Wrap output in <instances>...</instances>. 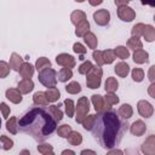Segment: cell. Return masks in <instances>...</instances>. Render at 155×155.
Masks as SVG:
<instances>
[{"mask_svg": "<svg viewBox=\"0 0 155 155\" xmlns=\"http://www.w3.org/2000/svg\"><path fill=\"white\" fill-rule=\"evenodd\" d=\"M61 155H76V153L74 150H71V149H64L61 153Z\"/></svg>", "mask_w": 155, "mask_h": 155, "instance_id": "obj_55", "label": "cell"}, {"mask_svg": "<svg viewBox=\"0 0 155 155\" xmlns=\"http://www.w3.org/2000/svg\"><path fill=\"white\" fill-rule=\"evenodd\" d=\"M86 19H87V15L82 10H74L70 13V22L74 25H78L79 23H81V22H84Z\"/></svg>", "mask_w": 155, "mask_h": 155, "instance_id": "obj_20", "label": "cell"}, {"mask_svg": "<svg viewBox=\"0 0 155 155\" xmlns=\"http://www.w3.org/2000/svg\"><path fill=\"white\" fill-rule=\"evenodd\" d=\"M73 78V70L68 68H61L57 73V81L59 82H68Z\"/></svg>", "mask_w": 155, "mask_h": 155, "instance_id": "obj_25", "label": "cell"}, {"mask_svg": "<svg viewBox=\"0 0 155 155\" xmlns=\"http://www.w3.org/2000/svg\"><path fill=\"white\" fill-rule=\"evenodd\" d=\"M42 155H56V154H54V151L52 150V151H48V153H45V154H42Z\"/></svg>", "mask_w": 155, "mask_h": 155, "instance_id": "obj_58", "label": "cell"}, {"mask_svg": "<svg viewBox=\"0 0 155 155\" xmlns=\"http://www.w3.org/2000/svg\"><path fill=\"white\" fill-rule=\"evenodd\" d=\"M93 21L99 27H107L110 23V12L107 8H99L92 15Z\"/></svg>", "mask_w": 155, "mask_h": 155, "instance_id": "obj_6", "label": "cell"}, {"mask_svg": "<svg viewBox=\"0 0 155 155\" xmlns=\"http://www.w3.org/2000/svg\"><path fill=\"white\" fill-rule=\"evenodd\" d=\"M105 155H125V154H124V150L119 148H113V149H109Z\"/></svg>", "mask_w": 155, "mask_h": 155, "instance_id": "obj_50", "label": "cell"}, {"mask_svg": "<svg viewBox=\"0 0 155 155\" xmlns=\"http://www.w3.org/2000/svg\"><path fill=\"white\" fill-rule=\"evenodd\" d=\"M94 64L91 62V61H84L79 67H78V73L80 74V75H86L91 69H92V67H93Z\"/></svg>", "mask_w": 155, "mask_h": 155, "instance_id": "obj_41", "label": "cell"}, {"mask_svg": "<svg viewBox=\"0 0 155 155\" xmlns=\"http://www.w3.org/2000/svg\"><path fill=\"white\" fill-rule=\"evenodd\" d=\"M114 4L116 5V7H121V6H128L130 1L128 0H115Z\"/></svg>", "mask_w": 155, "mask_h": 155, "instance_id": "obj_52", "label": "cell"}, {"mask_svg": "<svg viewBox=\"0 0 155 155\" xmlns=\"http://www.w3.org/2000/svg\"><path fill=\"white\" fill-rule=\"evenodd\" d=\"M119 88V81L114 76H109L107 78L105 82H104V90L107 93H115Z\"/></svg>", "mask_w": 155, "mask_h": 155, "instance_id": "obj_21", "label": "cell"}, {"mask_svg": "<svg viewBox=\"0 0 155 155\" xmlns=\"http://www.w3.org/2000/svg\"><path fill=\"white\" fill-rule=\"evenodd\" d=\"M11 69H10V65L7 62L5 61H0V79H5L8 76Z\"/></svg>", "mask_w": 155, "mask_h": 155, "instance_id": "obj_44", "label": "cell"}, {"mask_svg": "<svg viewBox=\"0 0 155 155\" xmlns=\"http://www.w3.org/2000/svg\"><path fill=\"white\" fill-rule=\"evenodd\" d=\"M67 140H68V143L70 145L78 147V145H80L82 143V134L80 132H78V131H71L69 133V136L67 137Z\"/></svg>", "mask_w": 155, "mask_h": 155, "instance_id": "obj_27", "label": "cell"}, {"mask_svg": "<svg viewBox=\"0 0 155 155\" xmlns=\"http://www.w3.org/2000/svg\"><path fill=\"white\" fill-rule=\"evenodd\" d=\"M143 38L147 42H154L155 41V28L151 24H145L144 31H143Z\"/></svg>", "mask_w": 155, "mask_h": 155, "instance_id": "obj_29", "label": "cell"}, {"mask_svg": "<svg viewBox=\"0 0 155 155\" xmlns=\"http://www.w3.org/2000/svg\"><path fill=\"white\" fill-rule=\"evenodd\" d=\"M126 45H127V48H128V50H132V51H137V50L143 48V42H142V40H140L139 38H134V36H131V38L127 40Z\"/></svg>", "mask_w": 155, "mask_h": 155, "instance_id": "obj_32", "label": "cell"}, {"mask_svg": "<svg viewBox=\"0 0 155 155\" xmlns=\"http://www.w3.org/2000/svg\"><path fill=\"white\" fill-rule=\"evenodd\" d=\"M124 154H126V155H139V153L136 149H126V151H124Z\"/></svg>", "mask_w": 155, "mask_h": 155, "instance_id": "obj_54", "label": "cell"}, {"mask_svg": "<svg viewBox=\"0 0 155 155\" xmlns=\"http://www.w3.org/2000/svg\"><path fill=\"white\" fill-rule=\"evenodd\" d=\"M0 128H1V117H0Z\"/></svg>", "mask_w": 155, "mask_h": 155, "instance_id": "obj_59", "label": "cell"}, {"mask_svg": "<svg viewBox=\"0 0 155 155\" xmlns=\"http://www.w3.org/2000/svg\"><path fill=\"white\" fill-rule=\"evenodd\" d=\"M128 131L127 121L119 117L115 110L109 109L108 111L96 114L94 126L92 128L93 138L99 143L103 149H113L119 145Z\"/></svg>", "mask_w": 155, "mask_h": 155, "instance_id": "obj_1", "label": "cell"}, {"mask_svg": "<svg viewBox=\"0 0 155 155\" xmlns=\"http://www.w3.org/2000/svg\"><path fill=\"white\" fill-rule=\"evenodd\" d=\"M6 130L11 134H17L18 133V119L17 116H11L10 119L6 120Z\"/></svg>", "mask_w": 155, "mask_h": 155, "instance_id": "obj_28", "label": "cell"}, {"mask_svg": "<svg viewBox=\"0 0 155 155\" xmlns=\"http://www.w3.org/2000/svg\"><path fill=\"white\" fill-rule=\"evenodd\" d=\"M128 131L132 136H136V137H140V136H144L145 132H147V125L143 120L138 119L136 121H133L131 125H128Z\"/></svg>", "mask_w": 155, "mask_h": 155, "instance_id": "obj_11", "label": "cell"}, {"mask_svg": "<svg viewBox=\"0 0 155 155\" xmlns=\"http://www.w3.org/2000/svg\"><path fill=\"white\" fill-rule=\"evenodd\" d=\"M90 113V99L86 96H82L78 99L75 104V122L80 124L84 121V119Z\"/></svg>", "mask_w": 155, "mask_h": 155, "instance_id": "obj_5", "label": "cell"}, {"mask_svg": "<svg viewBox=\"0 0 155 155\" xmlns=\"http://www.w3.org/2000/svg\"><path fill=\"white\" fill-rule=\"evenodd\" d=\"M116 114L119 115L120 119L127 121L128 119H131L133 116V108H132V105L130 103H124V104H121L119 107Z\"/></svg>", "mask_w": 155, "mask_h": 155, "instance_id": "obj_14", "label": "cell"}, {"mask_svg": "<svg viewBox=\"0 0 155 155\" xmlns=\"http://www.w3.org/2000/svg\"><path fill=\"white\" fill-rule=\"evenodd\" d=\"M38 151L40 154H45V153H48V151H52L53 150V145L50 144V143H45V142H41L38 147H36Z\"/></svg>", "mask_w": 155, "mask_h": 155, "instance_id": "obj_46", "label": "cell"}, {"mask_svg": "<svg viewBox=\"0 0 155 155\" xmlns=\"http://www.w3.org/2000/svg\"><path fill=\"white\" fill-rule=\"evenodd\" d=\"M23 63H24L23 57H22L19 53H17V52H12V53H11L10 61H8V65H10V69H11V70L18 73V70H19V68H21V65H22Z\"/></svg>", "mask_w": 155, "mask_h": 155, "instance_id": "obj_16", "label": "cell"}, {"mask_svg": "<svg viewBox=\"0 0 155 155\" xmlns=\"http://www.w3.org/2000/svg\"><path fill=\"white\" fill-rule=\"evenodd\" d=\"M113 51H114V53H115V57L120 58L121 61H125V59H127V58L130 57V50H128L126 46H124V45L116 46Z\"/></svg>", "mask_w": 155, "mask_h": 155, "instance_id": "obj_31", "label": "cell"}, {"mask_svg": "<svg viewBox=\"0 0 155 155\" xmlns=\"http://www.w3.org/2000/svg\"><path fill=\"white\" fill-rule=\"evenodd\" d=\"M45 94H46V98H47L48 103H54V102H57L61 98V91L57 87L47 88L45 91Z\"/></svg>", "mask_w": 155, "mask_h": 155, "instance_id": "obj_26", "label": "cell"}, {"mask_svg": "<svg viewBox=\"0 0 155 155\" xmlns=\"http://www.w3.org/2000/svg\"><path fill=\"white\" fill-rule=\"evenodd\" d=\"M132 59H133V62H134L136 64H144V63H148V62H149V53H148V51H145L144 48L133 51Z\"/></svg>", "mask_w": 155, "mask_h": 155, "instance_id": "obj_17", "label": "cell"}, {"mask_svg": "<svg viewBox=\"0 0 155 155\" xmlns=\"http://www.w3.org/2000/svg\"><path fill=\"white\" fill-rule=\"evenodd\" d=\"M56 131H57V134H58L61 138H67V137L69 136V133L73 131V128H71L70 125H68V124H63V125L58 126V128H57Z\"/></svg>", "mask_w": 155, "mask_h": 155, "instance_id": "obj_43", "label": "cell"}, {"mask_svg": "<svg viewBox=\"0 0 155 155\" xmlns=\"http://www.w3.org/2000/svg\"><path fill=\"white\" fill-rule=\"evenodd\" d=\"M80 155H97V153L92 149H82L80 151Z\"/></svg>", "mask_w": 155, "mask_h": 155, "instance_id": "obj_53", "label": "cell"}, {"mask_svg": "<svg viewBox=\"0 0 155 155\" xmlns=\"http://www.w3.org/2000/svg\"><path fill=\"white\" fill-rule=\"evenodd\" d=\"M116 13H117L119 19H121L122 22H132L133 19H136V11L130 6L117 7Z\"/></svg>", "mask_w": 155, "mask_h": 155, "instance_id": "obj_9", "label": "cell"}, {"mask_svg": "<svg viewBox=\"0 0 155 155\" xmlns=\"http://www.w3.org/2000/svg\"><path fill=\"white\" fill-rule=\"evenodd\" d=\"M73 51L75 53H78L79 56H84L86 52H87V48L81 44V42H74L73 45Z\"/></svg>", "mask_w": 155, "mask_h": 155, "instance_id": "obj_47", "label": "cell"}, {"mask_svg": "<svg viewBox=\"0 0 155 155\" xmlns=\"http://www.w3.org/2000/svg\"><path fill=\"white\" fill-rule=\"evenodd\" d=\"M137 111L142 117L149 119L154 114V105L147 99H139L137 102Z\"/></svg>", "mask_w": 155, "mask_h": 155, "instance_id": "obj_7", "label": "cell"}, {"mask_svg": "<svg viewBox=\"0 0 155 155\" xmlns=\"http://www.w3.org/2000/svg\"><path fill=\"white\" fill-rule=\"evenodd\" d=\"M103 78V69L98 65H93L92 69L86 74V86L91 90H97L101 87Z\"/></svg>", "mask_w": 155, "mask_h": 155, "instance_id": "obj_3", "label": "cell"}, {"mask_svg": "<svg viewBox=\"0 0 155 155\" xmlns=\"http://www.w3.org/2000/svg\"><path fill=\"white\" fill-rule=\"evenodd\" d=\"M94 121H96V114H88V115L84 119V121L81 122V125H82L84 130L91 132L92 128H93V126H94Z\"/></svg>", "mask_w": 155, "mask_h": 155, "instance_id": "obj_36", "label": "cell"}, {"mask_svg": "<svg viewBox=\"0 0 155 155\" xmlns=\"http://www.w3.org/2000/svg\"><path fill=\"white\" fill-rule=\"evenodd\" d=\"M131 78L134 82H142L145 78V73L142 68H133L131 71Z\"/></svg>", "mask_w": 155, "mask_h": 155, "instance_id": "obj_38", "label": "cell"}, {"mask_svg": "<svg viewBox=\"0 0 155 155\" xmlns=\"http://www.w3.org/2000/svg\"><path fill=\"white\" fill-rule=\"evenodd\" d=\"M144 27H145V24L142 23V22L136 23V24L132 27V29H131V36H134V38H140V36H143Z\"/></svg>", "mask_w": 155, "mask_h": 155, "instance_id": "obj_40", "label": "cell"}, {"mask_svg": "<svg viewBox=\"0 0 155 155\" xmlns=\"http://www.w3.org/2000/svg\"><path fill=\"white\" fill-rule=\"evenodd\" d=\"M48 111H50V114L52 115V117L58 122V121H62V119H63V111L61 110V108L58 107V105H54V104H51V105H48Z\"/></svg>", "mask_w": 155, "mask_h": 155, "instance_id": "obj_35", "label": "cell"}, {"mask_svg": "<svg viewBox=\"0 0 155 155\" xmlns=\"http://www.w3.org/2000/svg\"><path fill=\"white\" fill-rule=\"evenodd\" d=\"M81 85L78 81H70L69 84L65 85V91L69 94H78L81 92Z\"/></svg>", "mask_w": 155, "mask_h": 155, "instance_id": "obj_39", "label": "cell"}, {"mask_svg": "<svg viewBox=\"0 0 155 155\" xmlns=\"http://www.w3.org/2000/svg\"><path fill=\"white\" fill-rule=\"evenodd\" d=\"M0 143H1V148H2L5 151L11 150V149L13 148V145H15L13 139L10 138V137L6 136V134H1V136H0Z\"/></svg>", "mask_w": 155, "mask_h": 155, "instance_id": "obj_37", "label": "cell"}, {"mask_svg": "<svg viewBox=\"0 0 155 155\" xmlns=\"http://www.w3.org/2000/svg\"><path fill=\"white\" fill-rule=\"evenodd\" d=\"M34 71H35V68L33 64H30L29 62H24L19 70H18V74L21 75L22 79H31L33 75H34Z\"/></svg>", "mask_w": 155, "mask_h": 155, "instance_id": "obj_18", "label": "cell"}, {"mask_svg": "<svg viewBox=\"0 0 155 155\" xmlns=\"http://www.w3.org/2000/svg\"><path fill=\"white\" fill-rule=\"evenodd\" d=\"M34 81L31 79H22L17 84V90L23 94H28L34 90Z\"/></svg>", "mask_w": 155, "mask_h": 155, "instance_id": "obj_15", "label": "cell"}, {"mask_svg": "<svg viewBox=\"0 0 155 155\" xmlns=\"http://www.w3.org/2000/svg\"><path fill=\"white\" fill-rule=\"evenodd\" d=\"M114 71H115V74H116L119 78H126V76L130 74L131 68H130V65H128L125 61H120V62H117V63L115 64Z\"/></svg>", "mask_w": 155, "mask_h": 155, "instance_id": "obj_19", "label": "cell"}, {"mask_svg": "<svg viewBox=\"0 0 155 155\" xmlns=\"http://www.w3.org/2000/svg\"><path fill=\"white\" fill-rule=\"evenodd\" d=\"M18 155H31V154H30V151H29L28 149H22Z\"/></svg>", "mask_w": 155, "mask_h": 155, "instance_id": "obj_56", "label": "cell"}, {"mask_svg": "<svg viewBox=\"0 0 155 155\" xmlns=\"http://www.w3.org/2000/svg\"><path fill=\"white\" fill-rule=\"evenodd\" d=\"M103 98H104L105 103H107L110 108H111L113 105L119 104V102H120V98L117 97L116 93H107V92H105V96H103Z\"/></svg>", "mask_w": 155, "mask_h": 155, "instance_id": "obj_42", "label": "cell"}, {"mask_svg": "<svg viewBox=\"0 0 155 155\" xmlns=\"http://www.w3.org/2000/svg\"><path fill=\"white\" fill-rule=\"evenodd\" d=\"M140 151L143 155H155V134H150L140 145Z\"/></svg>", "mask_w": 155, "mask_h": 155, "instance_id": "obj_12", "label": "cell"}, {"mask_svg": "<svg viewBox=\"0 0 155 155\" xmlns=\"http://www.w3.org/2000/svg\"><path fill=\"white\" fill-rule=\"evenodd\" d=\"M0 111H1L2 117H4L5 120H7L8 116H10V114H11V108H10L5 102H1V103H0Z\"/></svg>", "mask_w": 155, "mask_h": 155, "instance_id": "obj_48", "label": "cell"}, {"mask_svg": "<svg viewBox=\"0 0 155 155\" xmlns=\"http://www.w3.org/2000/svg\"><path fill=\"white\" fill-rule=\"evenodd\" d=\"M103 2V0H98V1H88V4L90 5H92V6H97V5H101Z\"/></svg>", "mask_w": 155, "mask_h": 155, "instance_id": "obj_57", "label": "cell"}, {"mask_svg": "<svg viewBox=\"0 0 155 155\" xmlns=\"http://www.w3.org/2000/svg\"><path fill=\"white\" fill-rule=\"evenodd\" d=\"M92 58H93V61L96 62V65H98V67H101V68L104 65L103 59H102V51H101V50H93V51H92Z\"/></svg>", "mask_w": 155, "mask_h": 155, "instance_id": "obj_45", "label": "cell"}, {"mask_svg": "<svg viewBox=\"0 0 155 155\" xmlns=\"http://www.w3.org/2000/svg\"><path fill=\"white\" fill-rule=\"evenodd\" d=\"M84 41H85V44L87 45L88 48H91V50H97L98 39H97V36H96L94 33H92V31L87 33V34L84 36Z\"/></svg>", "mask_w": 155, "mask_h": 155, "instance_id": "obj_24", "label": "cell"}, {"mask_svg": "<svg viewBox=\"0 0 155 155\" xmlns=\"http://www.w3.org/2000/svg\"><path fill=\"white\" fill-rule=\"evenodd\" d=\"M34 68L35 70H38V73L42 69H46V68H52V63L51 61L47 58V57H39L34 64Z\"/></svg>", "mask_w": 155, "mask_h": 155, "instance_id": "obj_30", "label": "cell"}, {"mask_svg": "<svg viewBox=\"0 0 155 155\" xmlns=\"http://www.w3.org/2000/svg\"><path fill=\"white\" fill-rule=\"evenodd\" d=\"M148 79L150 82H155V64L150 65V68L148 70Z\"/></svg>", "mask_w": 155, "mask_h": 155, "instance_id": "obj_49", "label": "cell"}, {"mask_svg": "<svg viewBox=\"0 0 155 155\" xmlns=\"http://www.w3.org/2000/svg\"><path fill=\"white\" fill-rule=\"evenodd\" d=\"M91 25H90V22L86 19L81 23H79L78 25H75V35L78 38H84L87 33H90L91 30Z\"/></svg>", "mask_w": 155, "mask_h": 155, "instance_id": "obj_22", "label": "cell"}, {"mask_svg": "<svg viewBox=\"0 0 155 155\" xmlns=\"http://www.w3.org/2000/svg\"><path fill=\"white\" fill-rule=\"evenodd\" d=\"M56 63H57L58 65L63 67V68H68V69H71V70H73V68H75V65H76L75 58H74L71 54L65 53V52L59 53V54L56 56Z\"/></svg>", "mask_w": 155, "mask_h": 155, "instance_id": "obj_8", "label": "cell"}, {"mask_svg": "<svg viewBox=\"0 0 155 155\" xmlns=\"http://www.w3.org/2000/svg\"><path fill=\"white\" fill-rule=\"evenodd\" d=\"M102 59H103V63L104 64H111V63H114V61L116 59L114 51L111 48H107V50L102 51Z\"/></svg>", "mask_w": 155, "mask_h": 155, "instance_id": "obj_34", "label": "cell"}, {"mask_svg": "<svg viewBox=\"0 0 155 155\" xmlns=\"http://www.w3.org/2000/svg\"><path fill=\"white\" fill-rule=\"evenodd\" d=\"M91 103L93 104L94 107V110L97 114H101V113H104V111H108L110 109V107L105 103L104 98L102 94H92L91 96Z\"/></svg>", "mask_w": 155, "mask_h": 155, "instance_id": "obj_10", "label": "cell"}, {"mask_svg": "<svg viewBox=\"0 0 155 155\" xmlns=\"http://www.w3.org/2000/svg\"><path fill=\"white\" fill-rule=\"evenodd\" d=\"M57 130V121L45 107H33L18 120V132L30 136L36 142H45Z\"/></svg>", "mask_w": 155, "mask_h": 155, "instance_id": "obj_2", "label": "cell"}, {"mask_svg": "<svg viewBox=\"0 0 155 155\" xmlns=\"http://www.w3.org/2000/svg\"><path fill=\"white\" fill-rule=\"evenodd\" d=\"M5 97H6V99H8L13 104H19L23 101L22 93L17 88H13V87H10L5 91Z\"/></svg>", "mask_w": 155, "mask_h": 155, "instance_id": "obj_13", "label": "cell"}, {"mask_svg": "<svg viewBox=\"0 0 155 155\" xmlns=\"http://www.w3.org/2000/svg\"><path fill=\"white\" fill-rule=\"evenodd\" d=\"M38 80L41 85H44L47 88L56 87L57 85V71L53 68H46L39 71Z\"/></svg>", "mask_w": 155, "mask_h": 155, "instance_id": "obj_4", "label": "cell"}, {"mask_svg": "<svg viewBox=\"0 0 155 155\" xmlns=\"http://www.w3.org/2000/svg\"><path fill=\"white\" fill-rule=\"evenodd\" d=\"M148 93L151 98H155V82H150V85L148 86Z\"/></svg>", "mask_w": 155, "mask_h": 155, "instance_id": "obj_51", "label": "cell"}, {"mask_svg": "<svg viewBox=\"0 0 155 155\" xmlns=\"http://www.w3.org/2000/svg\"><path fill=\"white\" fill-rule=\"evenodd\" d=\"M63 104H64V110H65L67 116L68 117H74V115H75V103H74V101L70 99V98H65Z\"/></svg>", "mask_w": 155, "mask_h": 155, "instance_id": "obj_33", "label": "cell"}, {"mask_svg": "<svg viewBox=\"0 0 155 155\" xmlns=\"http://www.w3.org/2000/svg\"><path fill=\"white\" fill-rule=\"evenodd\" d=\"M33 103L36 107H46V105H48V101L46 98L45 92H42V91L35 92L33 94Z\"/></svg>", "mask_w": 155, "mask_h": 155, "instance_id": "obj_23", "label": "cell"}]
</instances>
